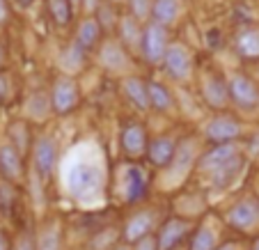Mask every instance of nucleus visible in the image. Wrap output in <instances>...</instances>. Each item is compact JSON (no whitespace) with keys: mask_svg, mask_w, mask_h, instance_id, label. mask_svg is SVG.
<instances>
[{"mask_svg":"<svg viewBox=\"0 0 259 250\" xmlns=\"http://www.w3.org/2000/svg\"><path fill=\"white\" fill-rule=\"evenodd\" d=\"M64 188L76 202H97L106 186L103 156L94 142H80L71 149L62 170Z\"/></svg>","mask_w":259,"mask_h":250,"instance_id":"obj_1","label":"nucleus"},{"mask_svg":"<svg viewBox=\"0 0 259 250\" xmlns=\"http://www.w3.org/2000/svg\"><path fill=\"white\" fill-rule=\"evenodd\" d=\"M167 74L175 80H188L193 76V53L184 44H170L163 58Z\"/></svg>","mask_w":259,"mask_h":250,"instance_id":"obj_2","label":"nucleus"},{"mask_svg":"<svg viewBox=\"0 0 259 250\" xmlns=\"http://www.w3.org/2000/svg\"><path fill=\"white\" fill-rule=\"evenodd\" d=\"M167 34H165V28L158 23H149L142 32V55L152 64H158L163 62L165 58V51H167Z\"/></svg>","mask_w":259,"mask_h":250,"instance_id":"obj_3","label":"nucleus"},{"mask_svg":"<svg viewBox=\"0 0 259 250\" xmlns=\"http://www.w3.org/2000/svg\"><path fill=\"white\" fill-rule=\"evenodd\" d=\"M51 103H53V110L60 115L76 108V103H78V85L73 83V78L60 76L55 80L53 90H51Z\"/></svg>","mask_w":259,"mask_h":250,"instance_id":"obj_4","label":"nucleus"},{"mask_svg":"<svg viewBox=\"0 0 259 250\" xmlns=\"http://www.w3.org/2000/svg\"><path fill=\"white\" fill-rule=\"evenodd\" d=\"M227 90H230V97L236 106L241 108H252L259 103V90L248 76L243 74H234L227 83Z\"/></svg>","mask_w":259,"mask_h":250,"instance_id":"obj_5","label":"nucleus"},{"mask_svg":"<svg viewBox=\"0 0 259 250\" xmlns=\"http://www.w3.org/2000/svg\"><path fill=\"white\" fill-rule=\"evenodd\" d=\"M32 158H34V172H39L41 177H49L53 172L55 163H58V142L53 138H39L34 142L32 149Z\"/></svg>","mask_w":259,"mask_h":250,"instance_id":"obj_6","label":"nucleus"},{"mask_svg":"<svg viewBox=\"0 0 259 250\" xmlns=\"http://www.w3.org/2000/svg\"><path fill=\"white\" fill-rule=\"evenodd\" d=\"M230 223L236 230H252L259 225V202L252 197L239 200L234 206L230 209Z\"/></svg>","mask_w":259,"mask_h":250,"instance_id":"obj_7","label":"nucleus"},{"mask_svg":"<svg viewBox=\"0 0 259 250\" xmlns=\"http://www.w3.org/2000/svg\"><path fill=\"white\" fill-rule=\"evenodd\" d=\"M204 133H206V138H211L213 142H218V145H225V142L234 140L236 136H241V133H243V129H241V124L234 122L232 117L220 115V117H213L209 124H206Z\"/></svg>","mask_w":259,"mask_h":250,"instance_id":"obj_8","label":"nucleus"},{"mask_svg":"<svg viewBox=\"0 0 259 250\" xmlns=\"http://www.w3.org/2000/svg\"><path fill=\"white\" fill-rule=\"evenodd\" d=\"M99 60H101V64L108 71H115V74H122V71H126L131 67L126 51L117 41H106L101 46V51H99Z\"/></svg>","mask_w":259,"mask_h":250,"instance_id":"obj_9","label":"nucleus"},{"mask_svg":"<svg viewBox=\"0 0 259 250\" xmlns=\"http://www.w3.org/2000/svg\"><path fill=\"white\" fill-rule=\"evenodd\" d=\"M188 223L186 221H179V218H172L167 221L165 225L161 227V234H158V250H177L179 241L188 234Z\"/></svg>","mask_w":259,"mask_h":250,"instance_id":"obj_10","label":"nucleus"},{"mask_svg":"<svg viewBox=\"0 0 259 250\" xmlns=\"http://www.w3.org/2000/svg\"><path fill=\"white\" fill-rule=\"evenodd\" d=\"M195 156H197V145H195V140H186L181 147H177V152H175V158H172V163H170V175H172V179H179L181 175L186 177V172L191 170V165H193V161H195Z\"/></svg>","mask_w":259,"mask_h":250,"instance_id":"obj_11","label":"nucleus"},{"mask_svg":"<svg viewBox=\"0 0 259 250\" xmlns=\"http://www.w3.org/2000/svg\"><path fill=\"white\" fill-rule=\"evenodd\" d=\"M122 149L128 156H140L147 149V133L140 124H126L122 129Z\"/></svg>","mask_w":259,"mask_h":250,"instance_id":"obj_12","label":"nucleus"},{"mask_svg":"<svg viewBox=\"0 0 259 250\" xmlns=\"http://www.w3.org/2000/svg\"><path fill=\"white\" fill-rule=\"evenodd\" d=\"M145 193H147V179L140 168L138 165L124 168V197L128 202H138L140 197H145Z\"/></svg>","mask_w":259,"mask_h":250,"instance_id":"obj_13","label":"nucleus"},{"mask_svg":"<svg viewBox=\"0 0 259 250\" xmlns=\"http://www.w3.org/2000/svg\"><path fill=\"white\" fill-rule=\"evenodd\" d=\"M0 172L10 182L21 179L23 165H21V154L16 152L14 145H0Z\"/></svg>","mask_w":259,"mask_h":250,"instance_id":"obj_14","label":"nucleus"},{"mask_svg":"<svg viewBox=\"0 0 259 250\" xmlns=\"http://www.w3.org/2000/svg\"><path fill=\"white\" fill-rule=\"evenodd\" d=\"M152 225H154L152 214H149V211H140V214H136V216L128 218L126 227H124V236H126L128 243H136V241L145 239V236L149 234Z\"/></svg>","mask_w":259,"mask_h":250,"instance_id":"obj_15","label":"nucleus"},{"mask_svg":"<svg viewBox=\"0 0 259 250\" xmlns=\"http://www.w3.org/2000/svg\"><path fill=\"white\" fill-rule=\"evenodd\" d=\"M124 94L128 97V101L136 103L140 110H145L147 106H152V99H149V85H145V80L136 78V76H126L122 83Z\"/></svg>","mask_w":259,"mask_h":250,"instance_id":"obj_16","label":"nucleus"},{"mask_svg":"<svg viewBox=\"0 0 259 250\" xmlns=\"http://www.w3.org/2000/svg\"><path fill=\"white\" fill-rule=\"evenodd\" d=\"M202 94H204L206 103L213 106V108H225L227 99H230V90H227V83H223L215 76H209L202 85Z\"/></svg>","mask_w":259,"mask_h":250,"instance_id":"obj_17","label":"nucleus"},{"mask_svg":"<svg viewBox=\"0 0 259 250\" xmlns=\"http://www.w3.org/2000/svg\"><path fill=\"white\" fill-rule=\"evenodd\" d=\"M181 14V0H154L152 16L158 25H172Z\"/></svg>","mask_w":259,"mask_h":250,"instance_id":"obj_18","label":"nucleus"},{"mask_svg":"<svg viewBox=\"0 0 259 250\" xmlns=\"http://www.w3.org/2000/svg\"><path fill=\"white\" fill-rule=\"evenodd\" d=\"M175 152H177V145L172 138H156L147 147V154H149L152 163H156V165H170L172 158H175Z\"/></svg>","mask_w":259,"mask_h":250,"instance_id":"obj_19","label":"nucleus"},{"mask_svg":"<svg viewBox=\"0 0 259 250\" xmlns=\"http://www.w3.org/2000/svg\"><path fill=\"white\" fill-rule=\"evenodd\" d=\"M236 156H239V147L232 145V142H225V145H218L215 149H211V152H206L204 156H202V168L209 172V170H213V168L223 165V163L232 161V158H236Z\"/></svg>","mask_w":259,"mask_h":250,"instance_id":"obj_20","label":"nucleus"},{"mask_svg":"<svg viewBox=\"0 0 259 250\" xmlns=\"http://www.w3.org/2000/svg\"><path fill=\"white\" fill-rule=\"evenodd\" d=\"M101 39V23L97 21V16L92 19H85L83 23L78 25V32H76V44L80 46L83 51L94 49Z\"/></svg>","mask_w":259,"mask_h":250,"instance_id":"obj_21","label":"nucleus"},{"mask_svg":"<svg viewBox=\"0 0 259 250\" xmlns=\"http://www.w3.org/2000/svg\"><path fill=\"white\" fill-rule=\"evenodd\" d=\"M58 64H60L62 71H67V74H78L80 69H83V64H85V51L80 49L76 41H71V44L60 53Z\"/></svg>","mask_w":259,"mask_h":250,"instance_id":"obj_22","label":"nucleus"},{"mask_svg":"<svg viewBox=\"0 0 259 250\" xmlns=\"http://www.w3.org/2000/svg\"><path fill=\"white\" fill-rule=\"evenodd\" d=\"M239 168H241V156H236V158H232V161H227V163H223V165H218V168H213V170H209L213 186H215V188H225L227 184H230L232 179L236 177Z\"/></svg>","mask_w":259,"mask_h":250,"instance_id":"obj_23","label":"nucleus"},{"mask_svg":"<svg viewBox=\"0 0 259 250\" xmlns=\"http://www.w3.org/2000/svg\"><path fill=\"white\" fill-rule=\"evenodd\" d=\"M51 110H53V103H51V99H46L44 92L32 94V97L28 99V103H25V115H30L32 119L49 117Z\"/></svg>","mask_w":259,"mask_h":250,"instance_id":"obj_24","label":"nucleus"},{"mask_svg":"<svg viewBox=\"0 0 259 250\" xmlns=\"http://www.w3.org/2000/svg\"><path fill=\"white\" fill-rule=\"evenodd\" d=\"M119 32H122L124 44L133 46V49L142 46V32H145V30L138 25V19H136V16H133V19L124 16V19L119 21Z\"/></svg>","mask_w":259,"mask_h":250,"instance_id":"obj_25","label":"nucleus"},{"mask_svg":"<svg viewBox=\"0 0 259 250\" xmlns=\"http://www.w3.org/2000/svg\"><path fill=\"white\" fill-rule=\"evenodd\" d=\"M236 51L245 58H259V30H245L236 39Z\"/></svg>","mask_w":259,"mask_h":250,"instance_id":"obj_26","label":"nucleus"},{"mask_svg":"<svg viewBox=\"0 0 259 250\" xmlns=\"http://www.w3.org/2000/svg\"><path fill=\"white\" fill-rule=\"evenodd\" d=\"M46 5H49V12L55 23L58 25L69 23V19H71V3L69 0H46Z\"/></svg>","mask_w":259,"mask_h":250,"instance_id":"obj_27","label":"nucleus"},{"mask_svg":"<svg viewBox=\"0 0 259 250\" xmlns=\"http://www.w3.org/2000/svg\"><path fill=\"white\" fill-rule=\"evenodd\" d=\"M149 99H152V106L158 110H170L172 108V97L170 90H165L163 85H149Z\"/></svg>","mask_w":259,"mask_h":250,"instance_id":"obj_28","label":"nucleus"},{"mask_svg":"<svg viewBox=\"0 0 259 250\" xmlns=\"http://www.w3.org/2000/svg\"><path fill=\"white\" fill-rule=\"evenodd\" d=\"M37 250H60V227L51 225L41 230L39 239H37Z\"/></svg>","mask_w":259,"mask_h":250,"instance_id":"obj_29","label":"nucleus"},{"mask_svg":"<svg viewBox=\"0 0 259 250\" xmlns=\"http://www.w3.org/2000/svg\"><path fill=\"white\" fill-rule=\"evenodd\" d=\"M191 250H215V236L209 227H200L191 241Z\"/></svg>","mask_w":259,"mask_h":250,"instance_id":"obj_30","label":"nucleus"},{"mask_svg":"<svg viewBox=\"0 0 259 250\" xmlns=\"http://www.w3.org/2000/svg\"><path fill=\"white\" fill-rule=\"evenodd\" d=\"M25 124L23 122H14L10 127V138H12V145L16 147V152L23 154L28 149V136H25Z\"/></svg>","mask_w":259,"mask_h":250,"instance_id":"obj_31","label":"nucleus"},{"mask_svg":"<svg viewBox=\"0 0 259 250\" xmlns=\"http://www.w3.org/2000/svg\"><path fill=\"white\" fill-rule=\"evenodd\" d=\"M131 3V10L136 19H147V14L152 12V3L149 0H128Z\"/></svg>","mask_w":259,"mask_h":250,"instance_id":"obj_32","label":"nucleus"},{"mask_svg":"<svg viewBox=\"0 0 259 250\" xmlns=\"http://www.w3.org/2000/svg\"><path fill=\"white\" fill-rule=\"evenodd\" d=\"M16 250H37V243H34L28 234H23L19 241H16Z\"/></svg>","mask_w":259,"mask_h":250,"instance_id":"obj_33","label":"nucleus"},{"mask_svg":"<svg viewBox=\"0 0 259 250\" xmlns=\"http://www.w3.org/2000/svg\"><path fill=\"white\" fill-rule=\"evenodd\" d=\"M136 250H158V243L154 239H149V236H145V239L138 241Z\"/></svg>","mask_w":259,"mask_h":250,"instance_id":"obj_34","label":"nucleus"},{"mask_svg":"<svg viewBox=\"0 0 259 250\" xmlns=\"http://www.w3.org/2000/svg\"><path fill=\"white\" fill-rule=\"evenodd\" d=\"M10 97V78L5 74H0V101H5Z\"/></svg>","mask_w":259,"mask_h":250,"instance_id":"obj_35","label":"nucleus"},{"mask_svg":"<svg viewBox=\"0 0 259 250\" xmlns=\"http://www.w3.org/2000/svg\"><path fill=\"white\" fill-rule=\"evenodd\" d=\"M80 5H83V10L85 12H94V10H99V0H80Z\"/></svg>","mask_w":259,"mask_h":250,"instance_id":"obj_36","label":"nucleus"},{"mask_svg":"<svg viewBox=\"0 0 259 250\" xmlns=\"http://www.w3.org/2000/svg\"><path fill=\"white\" fill-rule=\"evenodd\" d=\"M7 21V5L5 0H0V23H5Z\"/></svg>","mask_w":259,"mask_h":250,"instance_id":"obj_37","label":"nucleus"},{"mask_svg":"<svg viewBox=\"0 0 259 250\" xmlns=\"http://www.w3.org/2000/svg\"><path fill=\"white\" fill-rule=\"evenodd\" d=\"M7 248H10V245H7V236L0 232V250H7Z\"/></svg>","mask_w":259,"mask_h":250,"instance_id":"obj_38","label":"nucleus"},{"mask_svg":"<svg viewBox=\"0 0 259 250\" xmlns=\"http://www.w3.org/2000/svg\"><path fill=\"white\" fill-rule=\"evenodd\" d=\"M215 250H236L234 245H223V248H215Z\"/></svg>","mask_w":259,"mask_h":250,"instance_id":"obj_39","label":"nucleus"},{"mask_svg":"<svg viewBox=\"0 0 259 250\" xmlns=\"http://www.w3.org/2000/svg\"><path fill=\"white\" fill-rule=\"evenodd\" d=\"M3 58H5V51H3V46H0V64H3Z\"/></svg>","mask_w":259,"mask_h":250,"instance_id":"obj_40","label":"nucleus"},{"mask_svg":"<svg viewBox=\"0 0 259 250\" xmlns=\"http://www.w3.org/2000/svg\"><path fill=\"white\" fill-rule=\"evenodd\" d=\"M69 3H71V5H78V3H80V0H69Z\"/></svg>","mask_w":259,"mask_h":250,"instance_id":"obj_41","label":"nucleus"},{"mask_svg":"<svg viewBox=\"0 0 259 250\" xmlns=\"http://www.w3.org/2000/svg\"><path fill=\"white\" fill-rule=\"evenodd\" d=\"M115 250H128V248H126V245H119V248H115Z\"/></svg>","mask_w":259,"mask_h":250,"instance_id":"obj_42","label":"nucleus"},{"mask_svg":"<svg viewBox=\"0 0 259 250\" xmlns=\"http://www.w3.org/2000/svg\"><path fill=\"white\" fill-rule=\"evenodd\" d=\"M21 3H30V0H21Z\"/></svg>","mask_w":259,"mask_h":250,"instance_id":"obj_43","label":"nucleus"},{"mask_svg":"<svg viewBox=\"0 0 259 250\" xmlns=\"http://www.w3.org/2000/svg\"><path fill=\"white\" fill-rule=\"evenodd\" d=\"M254 250H259V243H257V248H254Z\"/></svg>","mask_w":259,"mask_h":250,"instance_id":"obj_44","label":"nucleus"}]
</instances>
